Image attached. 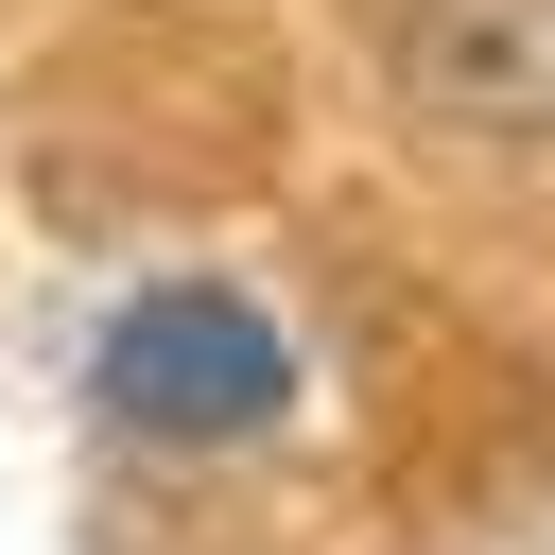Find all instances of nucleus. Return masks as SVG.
I'll list each match as a JSON object with an SVG mask.
<instances>
[{
    "label": "nucleus",
    "mask_w": 555,
    "mask_h": 555,
    "mask_svg": "<svg viewBox=\"0 0 555 555\" xmlns=\"http://www.w3.org/2000/svg\"><path fill=\"white\" fill-rule=\"evenodd\" d=\"M87 399H104L121 434L225 451V434H278V416H295V347H278V312H260V295H225V278H156V295H121V312H104Z\"/></svg>",
    "instance_id": "1"
}]
</instances>
